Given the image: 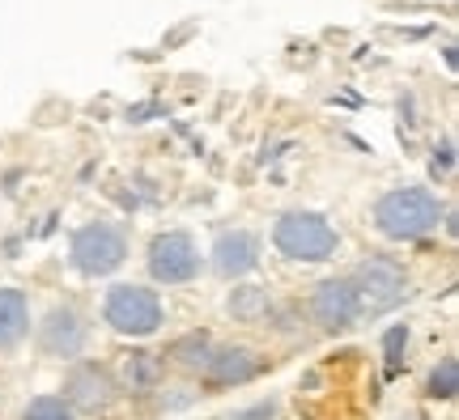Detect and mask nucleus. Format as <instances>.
<instances>
[{
  "instance_id": "f257e3e1",
  "label": "nucleus",
  "mask_w": 459,
  "mask_h": 420,
  "mask_svg": "<svg viewBox=\"0 0 459 420\" xmlns=\"http://www.w3.org/2000/svg\"><path fill=\"white\" fill-rule=\"evenodd\" d=\"M446 204L429 187H392L375 200V229L392 243H421L443 226Z\"/></svg>"
},
{
  "instance_id": "f03ea898",
  "label": "nucleus",
  "mask_w": 459,
  "mask_h": 420,
  "mask_svg": "<svg viewBox=\"0 0 459 420\" xmlns=\"http://www.w3.org/2000/svg\"><path fill=\"white\" fill-rule=\"evenodd\" d=\"M273 246H277V255L294 259V263H328L341 251V234L324 212L290 209L273 226Z\"/></svg>"
},
{
  "instance_id": "7ed1b4c3",
  "label": "nucleus",
  "mask_w": 459,
  "mask_h": 420,
  "mask_svg": "<svg viewBox=\"0 0 459 420\" xmlns=\"http://www.w3.org/2000/svg\"><path fill=\"white\" fill-rule=\"evenodd\" d=\"M68 263L90 280L119 272L128 263V229L119 221H85L68 238Z\"/></svg>"
},
{
  "instance_id": "20e7f679",
  "label": "nucleus",
  "mask_w": 459,
  "mask_h": 420,
  "mask_svg": "<svg viewBox=\"0 0 459 420\" xmlns=\"http://www.w3.org/2000/svg\"><path fill=\"white\" fill-rule=\"evenodd\" d=\"M102 319L119 336L149 339L162 331L166 306H162V297L153 289H145V285H111L107 297H102Z\"/></svg>"
},
{
  "instance_id": "39448f33",
  "label": "nucleus",
  "mask_w": 459,
  "mask_h": 420,
  "mask_svg": "<svg viewBox=\"0 0 459 420\" xmlns=\"http://www.w3.org/2000/svg\"><path fill=\"white\" fill-rule=\"evenodd\" d=\"M349 285L358 293L361 314H387V310L404 306V297H409V272L387 255L361 259L349 276Z\"/></svg>"
},
{
  "instance_id": "423d86ee",
  "label": "nucleus",
  "mask_w": 459,
  "mask_h": 420,
  "mask_svg": "<svg viewBox=\"0 0 459 420\" xmlns=\"http://www.w3.org/2000/svg\"><path fill=\"white\" fill-rule=\"evenodd\" d=\"M145 263L158 285H192L204 268V255L187 229H162V234H153Z\"/></svg>"
},
{
  "instance_id": "0eeeda50",
  "label": "nucleus",
  "mask_w": 459,
  "mask_h": 420,
  "mask_svg": "<svg viewBox=\"0 0 459 420\" xmlns=\"http://www.w3.org/2000/svg\"><path fill=\"white\" fill-rule=\"evenodd\" d=\"M90 344V323L77 306H51L39 323V348L43 356H56V361H77Z\"/></svg>"
},
{
  "instance_id": "6e6552de",
  "label": "nucleus",
  "mask_w": 459,
  "mask_h": 420,
  "mask_svg": "<svg viewBox=\"0 0 459 420\" xmlns=\"http://www.w3.org/2000/svg\"><path fill=\"white\" fill-rule=\"evenodd\" d=\"M115 395H119V387H115L107 365H99V361H73V370L65 373V395L60 399L73 412H107L115 404Z\"/></svg>"
},
{
  "instance_id": "1a4fd4ad",
  "label": "nucleus",
  "mask_w": 459,
  "mask_h": 420,
  "mask_svg": "<svg viewBox=\"0 0 459 420\" xmlns=\"http://www.w3.org/2000/svg\"><path fill=\"white\" fill-rule=\"evenodd\" d=\"M311 319L319 331H349L361 319L358 293L349 285V276H328L311 293Z\"/></svg>"
},
{
  "instance_id": "9d476101",
  "label": "nucleus",
  "mask_w": 459,
  "mask_h": 420,
  "mask_svg": "<svg viewBox=\"0 0 459 420\" xmlns=\"http://www.w3.org/2000/svg\"><path fill=\"white\" fill-rule=\"evenodd\" d=\"M209 255H213V272L217 276L238 280V276L260 268V238H255L251 229H221Z\"/></svg>"
},
{
  "instance_id": "9b49d317",
  "label": "nucleus",
  "mask_w": 459,
  "mask_h": 420,
  "mask_svg": "<svg viewBox=\"0 0 459 420\" xmlns=\"http://www.w3.org/2000/svg\"><path fill=\"white\" fill-rule=\"evenodd\" d=\"M264 370V361L251 348H243V344H226V348H213V356H209V365H204V382L209 387H243V382H251L255 373Z\"/></svg>"
},
{
  "instance_id": "f8f14e48",
  "label": "nucleus",
  "mask_w": 459,
  "mask_h": 420,
  "mask_svg": "<svg viewBox=\"0 0 459 420\" xmlns=\"http://www.w3.org/2000/svg\"><path fill=\"white\" fill-rule=\"evenodd\" d=\"M115 387L128 390V395H145V390H158L162 382V356L149 353V348H136V353L119 356V373H111Z\"/></svg>"
},
{
  "instance_id": "ddd939ff",
  "label": "nucleus",
  "mask_w": 459,
  "mask_h": 420,
  "mask_svg": "<svg viewBox=\"0 0 459 420\" xmlns=\"http://www.w3.org/2000/svg\"><path fill=\"white\" fill-rule=\"evenodd\" d=\"M30 336V297L22 289H0V353H13Z\"/></svg>"
},
{
  "instance_id": "4468645a",
  "label": "nucleus",
  "mask_w": 459,
  "mask_h": 420,
  "mask_svg": "<svg viewBox=\"0 0 459 420\" xmlns=\"http://www.w3.org/2000/svg\"><path fill=\"white\" fill-rule=\"evenodd\" d=\"M226 310L234 323H247V327H260L273 319V297L264 285H234L226 297Z\"/></svg>"
},
{
  "instance_id": "2eb2a0df",
  "label": "nucleus",
  "mask_w": 459,
  "mask_h": 420,
  "mask_svg": "<svg viewBox=\"0 0 459 420\" xmlns=\"http://www.w3.org/2000/svg\"><path fill=\"white\" fill-rule=\"evenodd\" d=\"M213 336L209 331H187V336H179L175 344H170V361L175 365H183V370H204L209 365V356H213Z\"/></svg>"
},
{
  "instance_id": "dca6fc26",
  "label": "nucleus",
  "mask_w": 459,
  "mask_h": 420,
  "mask_svg": "<svg viewBox=\"0 0 459 420\" xmlns=\"http://www.w3.org/2000/svg\"><path fill=\"white\" fill-rule=\"evenodd\" d=\"M455 390H459V361L446 353V356H438V365L429 370L426 395L429 399H455Z\"/></svg>"
},
{
  "instance_id": "f3484780",
  "label": "nucleus",
  "mask_w": 459,
  "mask_h": 420,
  "mask_svg": "<svg viewBox=\"0 0 459 420\" xmlns=\"http://www.w3.org/2000/svg\"><path fill=\"white\" fill-rule=\"evenodd\" d=\"M22 420H77V412L60 395H34L30 404L22 407Z\"/></svg>"
},
{
  "instance_id": "a211bd4d",
  "label": "nucleus",
  "mask_w": 459,
  "mask_h": 420,
  "mask_svg": "<svg viewBox=\"0 0 459 420\" xmlns=\"http://www.w3.org/2000/svg\"><path fill=\"white\" fill-rule=\"evenodd\" d=\"M404 348H409V327L395 323L383 331V356H387V370H400V361H404Z\"/></svg>"
},
{
  "instance_id": "6ab92c4d",
  "label": "nucleus",
  "mask_w": 459,
  "mask_h": 420,
  "mask_svg": "<svg viewBox=\"0 0 459 420\" xmlns=\"http://www.w3.org/2000/svg\"><path fill=\"white\" fill-rule=\"evenodd\" d=\"M277 416V399H260V404L243 407V412H234L230 420H273Z\"/></svg>"
}]
</instances>
